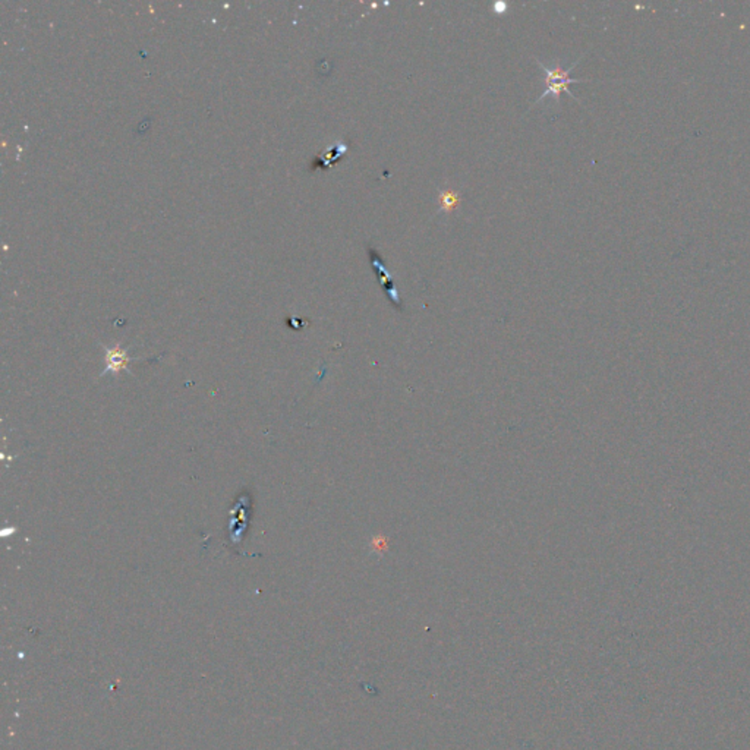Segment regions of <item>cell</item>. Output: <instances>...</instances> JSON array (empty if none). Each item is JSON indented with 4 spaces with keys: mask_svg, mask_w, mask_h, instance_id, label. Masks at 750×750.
I'll return each mask as SVG.
<instances>
[{
    "mask_svg": "<svg viewBox=\"0 0 750 750\" xmlns=\"http://www.w3.org/2000/svg\"><path fill=\"white\" fill-rule=\"evenodd\" d=\"M579 60H580V59H578V60L575 62V64H571L567 69H562L561 65H560V62H557V64H554L553 66H548V65H544L543 62L536 59V64L541 66V69H543V72H544V84H545V90H544V92L541 94V96L534 101L532 106H535V104H538L539 101H543V100L547 99V97H553L554 100L560 101V94H561L562 91L567 92L571 99H575L576 101H579V100L575 97V94H573V92L570 91V88H569L570 84H579V82H586L585 79H578V78H571V77H570L571 70L576 68V65L579 64Z\"/></svg>",
    "mask_w": 750,
    "mask_h": 750,
    "instance_id": "1",
    "label": "cell"
},
{
    "mask_svg": "<svg viewBox=\"0 0 750 750\" xmlns=\"http://www.w3.org/2000/svg\"><path fill=\"white\" fill-rule=\"evenodd\" d=\"M367 253H368V258H370L374 272H375V274H377L380 286L385 292V295H387V298L390 299L391 304L398 309H402L400 299H399V292L394 286L391 273L389 272L387 268H385V264L383 261L380 253L377 251V249H374L371 245L367 246Z\"/></svg>",
    "mask_w": 750,
    "mask_h": 750,
    "instance_id": "2",
    "label": "cell"
},
{
    "mask_svg": "<svg viewBox=\"0 0 750 750\" xmlns=\"http://www.w3.org/2000/svg\"><path fill=\"white\" fill-rule=\"evenodd\" d=\"M132 359L128 357L127 350H123L120 346H114L112 349L106 350V370L104 374H119L122 370H127L129 362Z\"/></svg>",
    "mask_w": 750,
    "mask_h": 750,
    "instance_id": "3",
    "label": "cell"
},
{
    "mask_svg": "<svg viewBox=\"0 0 750 750\" xmlns=\"http://www.w3.org/2000/svg\"><path fill=\"white\" fill-rule=\"evenodd\" d=\"M439 200H440L441 211H444V213H450V211L454 210V208H456L457 205H459V203H461V196H459V194H457V192L453 191V190H445V191H443V192L440 194Z\"/></svg>",
    "mask_w": 750,
    "mask_h": 750,
    "instance_id": "4",
    "label": "cell"
}]
</instances>
